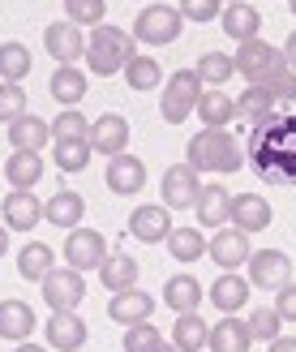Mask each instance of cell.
I'll return each instance as SVG.
<instances>
[{"label":"cell","instance_id":"obj_10","mask_svg":"<svg viewBox=\"0 0 296 352\" xmlns=\"http://www.w3.org/2000/svg\"><path fill=\"white\" fill-rule=\"evenodd\" d=\"M159 193H163V206H168V210H185V206L198 202L202 181H198V172L189 168V164H172V168L163 172Z\"/></svg>","mask_w":296,"mask_h":352},{"label":"cell","instance_id":"obj_2","mask_svg":"<svg viewBox=\"0 0 296 352\" xmlns=\"http://www.w3.org/2000/svg\"><path fill=\"white\" fill-rule=\"evenodd\" d=\"M137 52V43H133V34L129 30H120V26H95L91 34H86V65H91V74H99V78H112V74H120V69L129 65V56Z\"/></svg>","mask_w":296,"mask_h":352},{"label":"cell","instance_id":"obj_46","mask_svg":"<svg viewBox=\"0 0 296 352\" xmlns=\"http://www.w3.org/2000/svg\"><path fill=\"white\" fill-rule=\"evenodd\" d=\"M275 314H280L284 322H296V279L275 292Z\"/></svg>","mask_w":296,"mask_h":352},{"label":"cell","instance_id":"obj_33","mask_svg":"<svg viewBox=\"0 0 296 352\" xmlns=\"http://www.w3.org/2000/svg\"><path fill=\"white\" fill-rule=\"evenodd\" d=\"M194 74H198L202 86H215V91H223V86H228V78L236 74V65H232L228 52H202L198 65H194Z\"/></svg>","mask_w":296,"mask_h":352},{"label":"cell","instance_id":"obj_31","mask_svg":"<svg viewBox=\"0 0 296 352\" xmlns=\"http://www.w3.org/2000/svg\"><path fill=\"white\" fill-rule=\"evenodd\" d=\"M236 116H245L249 125H262V120L275 116V95L266 91L262 82H249V86H245V95L236 99Z\"/></svg>","mask_w":296,"mask_h":352},{"label":"cell","instance_id":"obj_20","mask_svg":"<svg viewBox=\"0 0 296 352\" xmlns=\"http://www.w3.org/2000/svg\"><path fill=\"white\" fill-rule=\"evenodd\" d=\"M82 215H86V198L73 193V189H60V193H52V198L43 202V219L65 228V232H73V228L82 223Z\"/></svg>","mask_w":296,"mask_h":352},{"label":"cell","instance_id":"obj_4","mask_svg":"<svg viewBox=\"0 0 296 352\" xmlns=\"http://www.w3.org/2000/svg\"><path fill=\"white\" fill-rule=\"evenodd\" d=\"M206 91V86L198 82L194 69H177L168 82H163V95H159V116L168 120V125H181V120L194 116L198 108V95Z\"/></svg>","mask_w":296,"mask_h":352},{"label":"cell","instance_id":"obj_29","mask_svg":"<svg viewBox=\"0 0 296 352\" xmlns=\"http://www.w3.org/2000/svg\"><path fill=\"white\" fill-rule=\"evenodd\" d=\"M52 99H56L60 108H78L86 99V74L78 65H60L56 74H52Z\"/></svg>","mask_w":296,"mask_h":352},{"label":"cell","instance_id":"obj_16","mask_svg":"<svg viewBox=\"0 0 296 352\" xmlns=\"http://www.w3.org/2000/svg\"><path fill=\"white\" fill-rule=\"evenodd\" d=\"M271 202L262 198V193H232V215H228V223L236 228V232H245V236H253V232H262V228H271Z\"/></svg>","mask_w":296,"mask_h":352},{"label":"cell","instance_id":"obj_17","mask_svg":"<svg viewBox=\"0 0 296 352\" xmlns=\"http://www.w3.org/2000/svg\"><path fill=\"white\" fill-rule=\"evenodd\" d=\"M43 336H47V348H56V352H78L91 331H86V322L78 318V309H60V314H52V318H47Z\"/></svg>","mask_w":296,"mask_h":352},{"label":"cell","instance_id":"obj_50","mask_svg":"<svg viewBox=\"0 0 296 352\" xmlns=\"http://www.w3.org/2000/svg\"><path fill=\"white\" fill-rule=\"evenodd\" d=\"M150 352H177V344H172V340H159V344H155Z\"/></svg>","mask_w":296,"mask_h":352},{"label":"cell","instance_id":"obj_51","mask_svg":"<svg viewBox=\"0 0 296 352\" xmlns=\"http://www.w3.org/2000/svg\"><path fill=\"white\" fill-rule=\"evenodd\" d=\"M13 352H47V348H39V344H30V340H26V344H17Z\"/></svg>","mask_w":296,"mask_h":352},{"label":"cell","instance_id":"obj_24","mask_svg":"<svg viewBox=\"0 0 296 352\" xmlns=\"http://www.w3.org/2000/svg\"><path fill=\"white\" fill-rule=\"evenodd\" d=\"M194 112L202 120V129H228V120L236 116V99L215 91V86H206V91L198 95V108Z\"/></svg>","mask_w":296,"mask_h":352},{"label":"cell","instance_id":"obj_44","mask_svg":"<svg viewBox=\"0 0 296 352\" xmlns=\"http://www.w3.org/2000/svg\"><path fill=\"white\" fill-rule=\"evenodd\" d=\"M262 86L275 95V103H280V99H284V103H296V74H292L288 65H280V69H275V74H271Z\"/></svg>","mask_w":296,"mask_h":352},{"label":"cell","instance_id":"obj_28","mask_svg":"<svg viewBox=\"0 0 296 352\" xmlns=\"http://www.w3.org/2000/svg\"><path fill=\"white\" fill-rule=\"evenodd\" d=\"M5 181L13 189H34L43 181V155H34V151H13L9 160H5Z\"/></svg>","mask_w":296,"mask_h":352},{"label":"cell","instance_id":"obj_18","mask_svg":"<svg viewBox=\"0 0 296 352\" xmlns=\"http://www.w3.org/2000/svg\"><path fill=\"white\" fill-rule=\"evenodd\" d=\"M155 314V296H146L142 288H125V292H112L108 301V318L120 327H133V322H150Z\"/></svg>","mask_w":296,"mask_h":352},{"label":"cell","instance_id":"obj_48","mask_svg":"<svg viewBox=\"0 0 296 352\" xmlns=\"http://www.w3.org/2000/svg\"><path fill=\"white\" fill-rule=\"evenodd\" d=\"M266 352H296V336H280V340H271Z\"/></svg>","mask_w":296,"mask_h":352},{"label":"cell","instance_id":"obj_36","mask_svg":"<svg viewBox=\"0 0 296 352\" xmlns=\"http://www.w3.org/2000/svg\"><path fill=\"white\" fill-rule=\"evenodd\" d=\"M120 74H125L129 91H155V86L163 82V69H159V60H155V56H142V52H133V56H129V65L120 69Z\"/></svg>","mask_w":296,"mask_h":352},{"label":"cell","instance_id":"obj_38","mask_svg":"<svg viewBox=\"0 0 296 352\" xmlns=\"http://www.w3.org/2000/svg\"><path fill=\"white\" fill-rule=\"evenodd\" d=\"M65 13L73 26H103V17H108V0H65Z\"/></svg>","mask_w":296,"mask_h":352},{"label":"cell","instance_id":"obj_49","mask_svg":"<svg viewBox=\"0 0 296 352\" xmlns=\"http://www.w3.org/2000/svg\"><path fill=\"white\" fill-rule=\"evenodd\" d=\"M5 254H9V228L0 223V258H5Z\"/></svg>","mask_w":296,"mask_h":352},{"label":"cell","instance_id":"obj_12","mask_svg":"<svg viewBox=\"0 0 296 352\" xmlns=\"http://www.w3.org/2000/svg\"><path fill=\"white\" fill-rule=\"evenodd\" d=\"M43 47H47L52 60L73 65V60L86 56V34H82V26H73V22L65 17V22H52V26L43 30Z\"/></svg>","mask_w":296,"mask_h":352},{"label":"cell","instance_id":"obj_53","mask_svg":"<svg viewBox=\"0 0 296 352\" xmlns=\"http://www.w3.org/2000/svg\"><path fill=\"white\" fill-rule=\"evenodd\" d=\"M288 5H292V17H296V0H288Z\"/></svg>","mask_w":296,"mask_h":352},{"label":"cell","instance_id":"obj_8","mask_svg":"<svg viewBox=\"0 0 296 352\" xmlns=\"http://www.w3.org/2000/svg\"><path fill=\"white\" fill-rule=\"evenodd\" d=\"M245 267H249V284L253 288L280 292L284 284H292V258L284 250H253Z\"/></svg>","mask_w":296,"mask_h":352},{"label":"cell","instance_id":"obj_6","mask_svg":"<svg viewBox=\"0 0 296 352\" xmlns=\"http://www.w3.org/2000/svg\"><path fill=\"white\" fill-rule=\"evenodd\" d=\"M103 258H108V241H103V232H95V228H73V232L65 236V267L73 271H99Z\"/></svg>","mask_w":296,"mask_h":352},{"label":"cell","instance_id":"obj_34","mask_svg":"<svg viewBox=\"0 0 296 352\" xmlns=\"http://www.w3.org/2000/svg\"><path fill=\"white\" fill-rule=\"evenodd\" d=\"M163 245H168V254L177 258V262H198V258H206V236H202V228H172Z\"/></svg>","mask_w":296,"mask_h":352},{"label":"cell","instance_id":"obj_26","mask_svg":"<svg viewBox=\"0 0 296 352\" xmlns=\"http://www.w3.org/2000/svg\"><path fill=\"white\" fill-rule=\"evenodd\" d=\"M202 284L194 275H172L168 284H163V301H168V309L172 314H198V305H202Z\"/></svg>","mask_w":296,"mask_h":352},{"label":"cell","instance_id":"obj_5","mask_svg":"<svg viewBox=\"0 0 296 352\" xmlns=\"http://www.w3.org/2000/svg\"><path fill=\"white\" fill-rule=\"evenodd\" d=\"M39 284H43V301H47L52 314L78 309L82 296H86V279H82V271H73V267H52Z\"/></svg>","mask_w":296,"mask_h":352},{"label":"cell","instance_id":"obj_30","mask_svg":"<svg viewBox=\"0 0 296 352\" xmlns=\"http://www.w3.org/2000/svg\"><path fill=\"white\" fill-rule=\"evenodd\" d=\"M137 262L129 254H108L103 258V267H99V279H103V288L108 292H125V288H137Z\"/></svg>","mask_w":296,"mask_h":352},{"label":"cell","instance_id":"obj_47","mask_svg":"<svg viewBox=\"0 0 296 352\" xmlns=\"http://www.w3.org/2000/svg\"><path fill=\"white\" fill-rule=\"evenodd\" d=\"M284 65H288L292 74H296V30L288 34V43H284Z\"/></svg>","mask_w":296,"mask_h":352},{"label":"cell","instance_id":"obj_42","mask_svg":"<svg viewBox=\"0 0 296 352\" xmlns=\"http://www.w3.org/2000/svg\"><path fill=\"white\" fill-rule=\"evenodd\" d=\"M17 116H26V91H22V82H0V125H13Z\"/></svg>","mask_w":296,"mask_h":352},{"label":"cell","instance_id":"obj_40","mask_svg":"<svg viewBox=\"0 0 296 352\" xmlns=\"http://www.w3.org/2000/svg\"><path fill=\"white\" fill-rule=\"evenodd\" d=\"M91 142L86 138H73V142H56V168L60 172H82L86 164H91Z\"/></svg>","mask_w":296,"mask_h":352},{"label":"cell","instance_id":"obj_11","mask_svg":"<svg viewBox=\"0 0 296 352\" xmlns=\"http://www.w3.org/2000/svg\"><path fill=\"white\" fill-rule=\"evenodd\" d=\"M103 181H108L112 193H120V198H133V193L146 189V164L137 160V155H112L108 160V172H103Z\"/></svg>","mask_w":296,"mask_h":352},{"label":"cell","instance_id":"obj_15","mask_svg":"<svg viewBox=\"0 0 296 352\" xmlns=\"http://www.w3.org/2000/svg\"><path fill=\"white\" fill-rule=\"evenodd\" d=\"M0 215H5L9 232H30V228H39V219H43V202L34 198L30 189H9L5 202H0Z\"/></svg>","mask_w":296,"mask_h":352},{"label":"cell","instance_id":"obj_45","mask_svg":"<svg viewBox=\"0 0 296 352\" xmlns=\"http://www.w3.org/2000/svg\"><path fill=\"white\" fill-rule=\"evenodd\" d=\"M223 13V0H181V17L185 22H211Z\"/></svg>","mask_w":296,"mask_h":352},{"label":"cell","instance_id":"obj_52","mask_svg":"<svg viewBox=\"0 0 296 352\" xmlns=\"http://www.w3.org/2000/svg\"><path fill=\"white\" fill-rule=\"evenodd\" d=\"M223 5H245V0H223Z\"/></svg>","mask_w":296,"mask_h":352},{"label":"cell","instance_id":"obj_32","mask_svg":"<svg viewBox=\"0 0 296 352\" xmlns=\"http://www.w3.org/2000/svg\"><path fill=\"white\" fill-rule=\"evenodd\" d=\"M56 267V254L47 250L43 241H30V245H22V254H17V275L22 279H30V284H39V279Z\"/></svg>","mask_w":296,"mask_h":352},{"label":"cell","instance_id":"obj_1","mask_svg":"<svg viewBox=\"0 0 296 352\" xmlns=\"http://www.w3.org/2000/svg\"><path fill=\"white\" fill-rule=\"evenodd\" d=\"M185 155H189V168H194L198 176L202 172H236L240 164H245V151H240V142L228 133V129H202V133H194L189 138V146H185Z\"/></svg>","mask_w":296,"mask_h":352},{"label":"cell","instance_id":"obj_22","mask_svg":"<svg viewBox=\"0 0 296 352\" xmlns=\"http://www.w3.org/2000/svg\"><path fill=\"white\" fill-rule=\"evenodd\" d=\"M249 279L245 275H236V271H223L215 284H211V305L219 309V314H236V309H245V301H249Z\"/></svg>","mask_w":296,"mask_h":352},{"label":"cell","instance_id":"obj_27","mask_svg":"<svg viewBox=\"0 0 296 352\" xmlns=\"http://www.w3.org/2000/svg\"><path fill=\"white\" fill-rule=\"evenodd\" d=\"M34 331V309L26 301H0V340L26 344Z\"/></svg>","mask_w":296,"mask_h":352},{"label":"cell","instance_id":"obj_41","mask_svg":"<svg viewBox=\"0 0 296 352\" xmlns=\"http://www.w3.org/2000/svg\"><path fill=\"white\" fill-rule=\"evenodd\" d=\"M249 336L253 340H280V327H284V318H280V314H275V305H258V309H249Z\"/></svg>","mask_w":296,"mask_h":352},{"label":"cell","instance_id":"obj_23","mask_svg":"<svg viewBox=\"0 0 296 352\" xmlns=\"http://www.w3.org/2000/svg\"><path fill=\"white\" fill-rule=\"evenodd\" d=\"M219 22H223V34H228V39L249 43V39H258V30H262V13L245 0V5H223Z\"/></svg>","mask_w":296,"mask_h":352},{"label":"cell","instance_id":"obj_25","mask_svg":"<svg viewBox=\"0 0 296 352\" xmlns=\"http://www.w3.org/2000/svg\"><path fill=\"white\" fill-rule=\"evenodd\" d=\"M194 210H198V223H206V228H223V223H228V215H232V193L223 189V185H202Z\"/></svg>","mask_w":296,"mask_h":352},{"label":"cell","instance_id":"obj_13","mask_svg":"<svg viewBox=\"0 0 296 352\" xmlns=\"http://www.w3.org/2000/svg\"><path fill=\"white\" fill-rule=\"evenodd\" d=\"M168 232H172V210L163 202H146L129 215V236L142 245H159L168 241Z\"/></svg>","mask_w":296,"mask_h":352},{"label":"cell","instance_id":"obj_35","mask_svg":"<svg viewBox=\"0 0 296 352\" xmlns=\"http://www.w3.org/2000/svg\"><path fill=\"white\" fill-rule=\"evenodd\" d=\"M206 336H211V327H206L198 314H177V327H172V344H177V352H202Z\"/></svg>","mask_w":296,"mask_h":352},{"label":"cell","instance_id":"obj_3","mask_svg":"<svg viewBox=\"0 0 296 352\" xmlns=\"http://www.w3.org/2000/svg\"><path fill=\"white\" fill-rule=\"evenodd\" d=\"M181 30H185V17L177 5H146L142 13H137V22H133V43H146V47H168V43H177L181 39Z\"/></svg>","mask_w":296,"mask_h":352},{"label":"cell","instance_id":"obj_43","mask_svg":"<svg viewBox=\"0 0 296 352\" xmlns=\"http://www.w3.org/2000/svg\"><path fill=\"white\" fill-rule=\"evenodd\" d=\"M159 340H163L159 327H150V322H133V327H125V352H150Z\"/></svg>","mask_w":296,"mask_h":352},{"label":"cell","instance_id":"obj_37","mask_svg":"<svg viewBox=\"0 0 296 352\" xmlns=\"http://www.w3.org/2000/svg\"><path fill=\"white\" fill-rule=\"evenodd\" d=\"M30 47L26 43H17V39H9V43H0V82H22L26 74H30Z\"/></svg>","mask_w":296,"mask_h":352},{"label":"cell","instance_id":"obj_39","mask_svg":"<svg viewBox=\"0 0 296 352\" xmlns=\"http://www.w3.org/2000/svg\"><path fill=\"white\" fill-rule=\"evenodd\" d=\"M91 133V120H86L78 108H65L56 120H52V142H73V138Z\"/></svg>","mask_w":296,"mask_h":352},{"label":"cell","instance_id":"obj_9","mask_svg":"<svg viewBox=\"0 0 296 352\" xmlns=\"http://www.w3.org/2000/svg\"><path fill=\"white\" fill-rule=\"evenodd\" d=\"M129 120L120 112H103L99 120H91V133H86V142H91L95 155H103V160H112V155H125L129 146Z\"/></svg>","mask_w":296,"mask_h":352},{"label":"cell","instance_id":"obj_7","mask_svg":"<svg viewBox=\"0 0 296 352\" xmlns=\"http://www.w3.org/2000/svg\"><path fill=\"white\" fill-rule=\"evenodd\" d=\"M232 65H236V74H245V82H266L284 65V52L271 47L266 39H249V43H236Z\"/></svg>","mask_w":296,"mask_h":352},{"label":"cell","instance_id":"obj_21","mask_svg":"<svg viewBox=\"0 0 296 352\" xmlns=\"http://www.w3.org/2000/svg\"><path fill=\"white\" fill-rule=\"evenodd\" d=\"M9 129V146L13 151H34V155H43V146L52 142V125L47 120H39V116H17L13 125H5Z\"/></svg>","mask_w":296,"mask_h":352},{"label":"cell","instance_id":"obj_14","mask_svg":"<svg viewBox=\"0 0 296 352\" xmlns=\"http://www.w3.org/2000/svg\"><path fill=\"white\" fill-rule=\"evenodd\" d=\"M206 254H211V262L215 267H223V271H236V267H245L249 262V236L245 232H236V228L228 223V228H219V232L206 241Z\"/></svg>","mask_w":296,"mask_h":352},{"label":"cell","instance_id":"obj_19","mask_svg":"<svg viewBox=\"0 0 296 352\" xmlns=\"http://www.w3.org/2000/svg\"><path fill=\"white\" fill-rule=\"evenodd\" d=\"M253 336H249V322H240L236 314H223V318L211 327V336H206V348L211 352H249Z\"/></svg>","mask_w":296,"mask_h":352}]
</instances>
